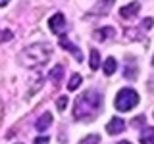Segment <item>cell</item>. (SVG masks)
<instances>
[{
	"label": "cell",
	"mask_w": 154,
	"mask_h": 144,
	"mask_svg": "<svg viewBox=\"0 0 154 144\" xmlns=\"http://www.w3.org/2000/svg\"><path fill=\"white\" fill-rule=\"evenodd\" d=\"M48 140H50V136H38L35 138V144H46Z\"/></svg>",
	"instance_id": "21"
},
{
	"label": "cell",
	"mask_w": 154,
	"mask_h": 144,
	"mask_svg": "<svg viewBox=\"0 0 154 144\" xmlns=\"http://www.w3.org/2000/svg\"><path fill=\"white\" fill-rule=\"evenodd\" d=\"M0 117H2V104H0Z\"/></svg>",
	"instance_id": "24"
},
{
	"label": "cell",
	"mask_w": 154,
	"mask_h": 144,
	"mask_svg": "<svg viewBox=\"0 0 154 144\" xmlns=\"http://www.w3.org/2000/svg\"><path fill=\"white\" fill-rule=\"evenodd\" d=\"M116 69H118V62H116V58H106V62H104V73L106 75H112V73H116Z\"/></svg>",
	"instance_id": "12"
},
{
	"label": "cell",
	"mask_w": 154,
	"mask_h": 144,
	"mask_svg": "<svg viewBox=\"0 0 154 144\" xmlns=\"http://www.w3.org/2000/svg\"><path fill=\"white\" fill-rule=\"evenodd\" d=\"M56 106H58V110H60V112H64L66 106H67V96H60V98H58V102H56Z\"/></svg>",
	"instance_id": "18"
},
{
	"label": "cell",
	"mask_w": 154,
	"mask_h": 144,
	"mask_svg": "<svg viewBox=\"0 0 154 144\" xmlns=\"http://www.w3.org/2000/svg\"><path fill=\"white\" fill-rule=\"evenodd\" d=\"M102 108V94L96 90H85L81 96H77L73 104V117L91 121Z\"/></svg>",
	"instance_id": "1"
},
{
	"label": "cell",
	"mask_w": 154,
	"mask_h": 144,
	"mask_svg": "<svg viewBox=\"0 0 154 144\" xmlns=\"http://www.w3.org/2000/svg\"><path fill=\"white\" fill-rule=\"evenodd\" d=\"M81 81H83V79H81V75L79 73H73V75H71V79H69V83H67V88H69V90H77V86L81 85Z\"/></svg>",
	"instance_id": "14"
},
{
	"label": "cell",
	"mask_w": 154,
	"mask_h": 144,
	"mask_svg": "<svg viewBox=\"0 0 154 144\" xmlns=\"http://www.w3.org/2000/svg\"><path fill=\"white\" fill-rule=\"evenodd\" d=\"M150 25H152V17H146V19H144V21L141 23V27H143V29H150Z\"/></svg>",
	"instance_id": "20"
},
{
	"label": "cell",
	"mask_w": 154,
	"mask_h": 144,
	"mask_svg": "<svg viewBox=\"0 0 154 144\" xmlns=\"http://www.w3.org/2000/svg\"><path fill=\"white\" fill-rule=\"evenodd\" d=\"M139 10H141V4L139 2H133V4H127V6H123L122 10H119V16H122L123 19H131L139 14Z\"/></svg>",
	"instance_id": "7"
},
{
	"label": "cell",
	"mask_w": 154,
	"mask_h": 144,
	"mask_svg": "<svg viewBox=\"0 0 154 144\" xmlns=\"http://www.w3.org/2000/svg\"><path fill=\"white\" fill-rule=\"evenodd\" d=\"M48 27H50V31L54 33V35H62V33L66 31V17L64 14H54L50 19H48Z\"/></svg>",
	"instance_id": "4"
},
{
	"label": "cell",
	"mask_w": 154,
	"mask_h": 144,
	"mask_svg": "<svg viewBox=\"0 0 154 144\" xmlns=\"http://www.w3.org/2000/svg\"><path fill=\"white\" fill-rule=\"evenodd\" d=\"M8 2H10V0H0V8H2V6H6Z\"/></svg>",
	"instance_id": "22"
},
{
	"label": "cell",
	"mask_w": 154,
	"mask_h": 144,
	"mask_svg": "<svg viewBox=\"0 0 154 144\" xmlns=\"http://www.w3.org/2000/svg\"><path fill=\"white\" fill-rule=\"evenodd\" d=\"M100 67V54L96 48H91V69H98Z\"/></svg>",
	"instance_id": "13"
},
{
	"label": "cell",
	"mask_w": 154,
	"mask_h": 144,
	"mask_svg": "<svg viewBox=\"0 0 154 144\" xmlns=\"http://www.w3.org/2000/svg\"><path fill=\"white\" fill-rule=\"evenodd\" d=\"M141 144H154V127H148L141 133Z\"/></svg>",
	"instance_id": "11"
},
{
	"label": "cell",
	"mask_w": 154,
	"mask_h": 144,
	"mask_svg": "<svg viewBox=\"0 0 154 144\" xmlns=\"http://www.w3.org/2000/svg\"><path fill=\"white\" fill-rule=\"evenodd\" d=\"M60 46L64 48V50L71 52V54L75 56V60H77V62L83 60V52H81V48H79V46H75L71 40H67V38H60Z\"/></svg>",
	"instance_id": "6"
},
{
	"label": "cell",
	"mask_w": 154,
	"mask_h": 144,
	"mask_svg": "<svg viewBox=\"0 0 154 144\" xmlns=\"http://www.w3.org/2000/svg\"><path fill=\"white\" fill-rule=\"evenodd\" d=\"M125 129V121L122 117H112L108 121V125H106V131H108V134H119Z\"/></svg>",
	"instance_id": "5"
},
{
	"label": "cell",
	"mask_w": 154,
	"mask_h": 144,
	"mask_svg": "<svg viewBox=\"0 0 154 144\" xmlns=\"http://www.w3.org/2000/svg\"><path fill=\"white\" fill-rule=\"evenodd\" d=\"M110 6H114V0H100V2L94 6V14H100V16H104V14H108Z\"/></svg>",
	"instance_id": "10"
},
{
	"label": "cell",
	"mask_w": 154,
	"mask_h": 144,
	"mask_svg": "<svg viewBox=\"0 0 154 144\" xmlns=\"http://www.w3.org/2000/svg\"><path fill=\"white\" fill-rule=\"evenodd\" d=\"M114 35H116L114 27H102V29H98V31H94V38L100 40V42H104L106 38H112Z\"/></svg>",
	"instance_id": "9"
},
{
	"label": "cell",
	"mask_w": 154,
	"mask_h": 144,
	"mask_svg": "<svg viewBox=\"0 0 154 144\" xmlns=\"http://www.w3.org/2000/svg\"><path fill=\"white\" fill-rule=\"evenodd\" d=\"M50 125H52V113H50V112H45V113L41 115V117L37 119V123H35V129L42 133V131H46V129L50 127Z\"/></svg>",
	"instance_id": "8"
},
{
	"label": "cell",
	"mask_w": 154,
	"mask_h": 144,
	"mask_svg": "<svg viewBox=\"0 0 154 144\" xmlns=\"http://www.w3.org/2000/svg\"><path fill=\"white\" fill-rule=\"evenodd\" d=\"M62 75H64V67H62V65H56L54 69L50 71V79L54 81V83H58V81L62 79Z\"/></svg>",
	"instance_id": "15"
},
{
	"label": "cell",
	"mask_w": 154,
	"mask_h": 144,
	"mask_svg": "<svg viewBox=\"0 0 154 144\" xmlns=\"http://www.w3.org/2000/svg\"><path fill=\"white\" fill-rule=\"evenodd\" d=\"M79 144H100V136L98 134H87L85 138H81Z\"/></svg>",
	"instance_id": "16"
},
{
	"label": "cell",
	"mask_w": 154,
	"mask_h": 144,
	"mask_svg": "<svg viewBox=\"0 0 154 144\" xmlns=\"http://www.w3.org/2000/svg\"><path fill=\"white\" fill-rule=\"evenodd\" d=\"M52 54V48L46 42H35V44L27 46L19 54V64L23 67H41L48 62Z\"/></svg>",
	"instance_id": "2"
},
{
	"label": "cell",
	"mask_w": 154,
	"mask_h": 144,
	"mask_svg": "<svg viewBox=\"0 0 154 144\" xmlns=\"http://www.w3.org/2000/svg\"><path fill=\"white\" fill-rule=\"evenodd\" d=\"M125 77H127V79H135V77H137V67H127L125 65Z\"/></svg>",
	"instance_id": "17"
},
{
	"label": "cell",
	"mask_w": 154,
	"mask_h": 144,
	"mask_svg": "<svg viewBox=\"0 0 154 144\" xmlns=\"http://www.w3.org/2000/svg\"><path fill=\"white\" fill-rule=\"evenodd\" d=\"M137 104H139V94L133 88H122L118 92V96H116V102H114L118 112H131Z\"/></svg>",
	"instance_id": "3"
},
{
	"label": "cell",
	"mask_w": 154,
	"mask_h": 144,
	"mask_svg": "<svg viewBox=\"0 0 154 144\" xmlns=\"http://www.w3.org/2000/svg\"><path fill=\"white\" fill-rule=\"evenodd\" d=\"M118 144H131V142H127V140H122V142H118Z\"/></svg>",
	"instance_id": "23"
},
{
	"label": "cell",
	"mask_w": 154,
	"mask_h": 144,
	"mask_svg": "<svg viewBox=\"0 0 154 144\" xmlns=\"http://www.w3.org/2000/svg\"><path fill=\"white\" fill-rule=\"evenodd\" d=\"M10 38H12V33H10V31H0V44L6 42V40H10Z\"/></svg>",
	"instance_id": "19"
},
{
	"label": "cell",
	"mask_w": 154,
	"mask_h": 144,
	"mask_svg": "<svg viewBox=\"0 0 154 144\" xmlns=\"http://www.w3.org/2000/svg\"><path fill=\"white\" fill-rule=\"evenodd\" d=\"M152 65H154V58H152Z\"/></svg>",
	"instance_id": "25"
}]
</instances>
